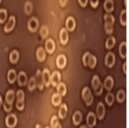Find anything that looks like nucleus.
Listing matches in <instances>:
<instances>
[{"label": "nucleus", "mask_w": 129, "mask_h": 128, "mask_svg": "<svg viewBox=\"0 0 129 128\" xmlns=\"http://www.w3.org/2000/svg\"><path fill=\"white\" fill-rule=\"evenodd\" d=\"M6 123L9 128H13L17 123V117L15 114H9L6 118Z\"/></svg>", "instance_id": "obj_1"}, {"label": "nucleus", "mask_w": 129, "mask_h": 128, "mask_svg": "<svg viewBox=\"0 0 129 128\" xmlns=\"http://www.w3.org/2000/svg\"><path fill=\"white\" fill-rule=\"evenodd\" d=\"M39 26V21L36 17H32L28 22V29L31 32H36Z\"/></svg>", "instance_id": "obj_2"}, {"label": "nucleus", "mask_w": 129, "mask_h": 128, "mask_svg": "<svg viewBox=\"0 0 129 128\" xmlns=\"http://www.w3.org/2000/svg\"><path fill=\"white\" fill-rule=\"evenodd\" d=\"M15 25H16V18H15V16H12L9 17V21L7 22V23L4 27V31L6 32H9L12 31Z\"/></svg>", "instance_id": "obj_3"}, {"label": "nucleus", "mask_w": 129, "mask_h": 128, "mask_svg": "<svg viewBox=\"0 0 129 128\" xmlns=\"http://www.w3.org/2000/svg\"><path fill=\"white\" fill-rule=\"evenodd\" d=\"M61 79V75L60 72L58 71H54L52 75H50V83L53 87H56L57 84L60 83Z\"/></svg>", "instance_id": "obj_4"}, {"label": "nucleus", "mask_w": 129, "mask_h": 128, "mask_svg": "<svg viewBox=\"0 0 129 128\" xmlns=\"http://www.w3.org/2000/svg\"><path fill=\"white\" fill-rule=\"evenodd\" d=\"M115 63V56L112 53H108L105 56V64L108 67H112Z\"/></svg>", "instance_id": "obj_5"}, {"label": "nucleus", "mask_w": 129, "mask_h": 128, "mask_svg": "<svg viewBox=\"0 0 129 128\" xmlns=\"http://www.w3.org/2000/svg\"><path fill=\"white\" fill-rule=\"evenodd\" d=\"M67 65V58L64 55L60 54L56 57V66L60 69H63Z\"/></svg>", "instance_id": "obj_6"}, {"label": "nucleus", "mask_w": 129, "mask_h": 128, "mask_svg": "<svg viewBox=\"0 0 129 128\" xmlns=\"http://www.w3.org/2000/svg\"><path fill=\"white\" fill-rule=\"evenodd\" d=\"M55 42L52 39H49L45 42V48L46 51L49 53H53L55 50Z\"/></svg>", "instance_id": "obj_7"}, {"label": "nucleus", "mask_w": 129, "mask_h": 128, "mask_svg": "<svg viewBox=\"0 0 129 128\" xmlns=\"http://www.w3.org/2000/svg\"><path fill=\"white\" fill-rule=\"evenodd\" d=\"M87 123L89 127H93L96 124V116L93 112H90L87 116Z\"/></svg>", "instance_id": "obj_8"}, {"label": "nucleus", "mask_w": 129, "mask_h": 128, "mask_svg": "<svg viewBox=\"0 0 129 128\" xmlns=\"http://www.w3.org/2000/svg\"><path fill=\"white\" fill-rule=\"evenodd\" d=\"M96 112H97V116H98V119L102 120L104 117V114H105V107L102 103H99L98 104Z\"/></svg>", "instance_id": "obj_9"}, {"label": "nucleus", "mask_w": 129, "mask_h": 128, "mask_svg": "<svg viewBox=\"0 0 129 128\" xmlns=\"http://www.w3.org/2000/svg\"><path fill=\"white\" fill-rule=\"evenodd\" d=\"M76 26V22L74 19V17L72 16H69L67 19L66 21V27H67V30L69 31H73L75 29Z\"/></svg>", "instance_id": "obj_10"}, {"label": "nucleus", "mask_w": 129, "mask_h": 128, "mask_svg": "<svg viewBox=\"0 0 129 128\" xmlns=\"http://www.w3.org/2000/svg\"><path fill=\"white\" fill-rule=\"evenodd\" d=\"M43 80L46 87H49L50 85V73L48 69H44L43 72Z\"/></svg>", "instance_id": "obj_11"}, {"label": "nucleus", "mask_w": 129, "mask_h": 128, "mask_svg": "<svg viewBox=\"0 0 129 128\" xmlns=\"http://www.w3.org/2000/svg\"><path fill=\"white\" fill-rule=\"evenodd\" d=\"M68 32L65 28L61 29L60 32V41L63 45L67 44V42H68Z\"/></svg>", "instance_id": "obj_12"}, {"label": "nucleus", "mask_w": 129, "mask_h": 128, "mask_svg": "<svg viewBox=\"0 0 129 128\" xmlns=\"http://www.w3.org/2000/svg\"><path fill=\"white\" fill-rule=\"evenodd\" d=\"M17 79L19 86H25L27 83V76L26 73L20 72L19 74L17 76Z\"/></svg>", "instance_id": "obj_13"}, {"label": "nucleus", "mask_w": 129, "mask_h": 128, "mask_svg": "<svg viewBox=\"0 0 129 128\" xmlns=\"http://www.w3.org/2000/svg\"><path fill=\"white\" fill-rule=\"evenodd\" d=\"M16 78H17V74H16V72L15 69H9L8 72V74H7V79H8L9 82L10 83H13L16 80Z\"/></svg>", "instance_id": "obj_14"}, {"label": "nucleus", "mask_w": 129, "mask_h": 128, "mask_svg": "<svg viewBox=\"0 0 129 128\" xmlns=\"http://www.w3.org/2000/svg\"><path fill=\"white\" fill-rule=\"evenodd\" d=\"M37 58L40 62H43L46 59V51L43 47H39L37 50Z\"/></svg>", "instance_id": "obj_15"}, {"label": "nucleus", "mask_w": 129, "mask_h": 128, "mask_svg": "<svg viewBox=\"0 0 129 128\" xmlns=\"http://www.w3.org/2000/svg\"><path fill=\"white\" fill-rule=\"evenodd\" d=\"M113 86H114V79L111 76H109L105 79L104 83V87L107 90H111Z\"/></svg>", "instance_id": "obj_16"}, {"label": "nucleus", "mask_w": 129, "mask_h": 128, "mask_svg": "<svg viewBox=\"0 0 129 128\" xmlns=\"http://www.w3.org/2000/svg\"><path fill=\"white\" fill-rule=\"evenodd\" d=\"M51 101L53 106L55 107L60 106V104L61 103V101H62V96H60L59 94H54L52 96Z\"/></svg>", "instance_id": "obj_17"}, {"label": "nucleus", "mask_w": 129, "mask_h": 128, "mask_svg": "<svg viewBox=\"0 0 129 128\" xmlns=\"http://www.w3.org/2000/svg\"><path fill=\"white\" fill-rule=\"evenodd\" d=\"M119 54L122 59H125L127 56V43L126 42H122L119 46Z\"/></svg>", "instance_id": "obj_18"}, {"label": "nucleus", "mask_w": 129, "mask_h": 128, "mask_svg": "<svg viewBox=\"0 0 129 128\" xmlns=\"http://www.w3.org/2000/svg\"><path fill=\"white\" fill-rule=\"evenodd\" d=\"M15 99V92L13 90H9L6 95V102L9 104H13Z\"/></svg>", "instance_id": "obj_19"}, {"label": "nucleus", "mask_w": 129, "mask_h": 128, "mask_svg": "<svg viewBox=\"0 0 129 128\" xmlns=\"http://www.w3.org/2000/svg\"><path fill=\"white\" fill-rule=\"evenodd\" d=\"M57 94H59L60 96H65L67 94V87L63 83H59L56 86Z\"/></svg>", "instance_id": "obj_20"}, {"label": "nucleus", "mask_w": 129, "mask_h": 128, "mask_svg": "<svg viewBox=\"0 0 129 128\" xmlns=\"http://www.w3.org/2000/svg\"><path fill=\"white\" fill-rule=\"evenodd\" d=\"M104 8L108 13H111L114 10V2L113 0H105L104 3Z\"/></svg>", "instance_id": "obj_21"}, {"label": "nucleus", "mask_w": 129, "mask_h": 128, "mask_svg": "<svg viewBox=\"0 0 129 128\" xmlns=\"http://www.w3.org/2000/svg\"><path fill=\"white\" fill-rule=\"evenodd\" d=\"M19 53L17 50H13L9 55V60L12 63H16L19 60Z\"/></svg>", "instance_id": "obj_22"}, {"label": "nucleus", "mask_w": 129, "mask_h": 128, "mask_svg": "<svg viewBox=\"0 0 129 128\" xmlns=\"http://www.w3.org/2000/svg\"><path fill=\"white\" fill-rule=\"evenodd\" d=\"M82 120V114L80 111H76L73 115V123L74 125L77 126L80 123Z\"/></svg>", "instance_id": "obj_23"}, {"label": "nucleus", "mask_w": 129, "mask_h": 128, "mask_svg": "<svg viewBox=\"0 0 129 128\" xmlns=\"http://www.w3.org/2000/svg\"><path fill=\"white\" fill-rule=\"evenodd\" d=\"M104 25H109L113 26L114 23V18L113 16L109 14H105L104 16Z\"/></svg>", "instance_id": "obj_24"}, {"label": "nucleus", "mask_w": 129, "mask_h": 128, "mask_svg": "<svg viewBox=\"0 0 129 128\" xmlns=\"http://www.w3.org/2000/svg\"><path fill=\"white\" fill-rule=\"evenodd\" d=\"M67 107L65 103H63L60 107V109H59V117H60V118L64 119L67 116Z\"/></svg>", "instance_id": "obj_25"}, {"label": "nucleus", "mask_w": 129, "mask_h": 128, "mask_svg": "<svg viewBox=\"0 0 129 128\" xmlns=\"http://www.w3.org/2000/svg\"><path fill=\"white\" fill-rule=\"evenodd\" d=\"M96 64H97V58L93 55L90 54L88 58V60H87V65L89 66L90 68L93 69L95 67Z\"/></svg>", "instance_id": "obj_26"}, {"label": "nucleus", "mask_w": 129, "mask_h": 128, "mask_svg": "<svg viewBox=\"0 0 129 128\" xmlns=\"http://www.w3.org/2000/svg\"><path fill=\"white\" fill-rule=\"evenodd\" d=\"M101 84V81H100V79H99V76L98 75H94L92 78V80H91V85H92V87L93 90H96L99 85Z\"/></svg>", "instance_id": "obj_27"}, {"label": "nucleus", "mask_w": 129, "mask_h": 128, "mask_svg": "<svg viewBox=\"0 0 129 128\" xmlns=\"http://www.w3.org/2000/svg\"><path fill=\"white\" fill-rule=\"evenodd\" d=\"M91 94H91V91L89 89V87H85L83 89V90H82V98H83V100L84 101H86L90 97V96Z\"/></svg>", "instance_id": "obj_28"}, {"label": "nucleus", "mask_w": 129, "mask_h": 128, "mask_svg": "<svg viewBox=\"0 0 129 128\" xmlns=\"http://www.w3.org/2000/svg\"><path fill=\"white\" fill-rule=\"evenodd\" d=\"M116 42V40H115V38L111 36V37H109L106 40V42H105V46H106V48L110 50L111 48L114 47V46Z\"/></svg>", "instance_id": "obj_29"}, {"label": "nucleus", "mask_w": 129, "mask_h": 128, "mask_svg": "<svg viewBox=\"0 0 129 128\" xmlns=\"http://www.w3.org/2000/svg\"><path fill=\"white\" fill-rule=\"evenodd\" d=\"M116 99H117V100H118L119 103L124 102V100H125V92H124V90H119L118 92V94H117Z\"/></svg>", "instance_id": "obj_30"}, {"label": "nucleus", "mask_w": 129, "mask_h": 128, "mask_svg": "<svg viewBox=\"0 0 129 128\" xmlns=\"http://www.w3.org/2000/svg\"><path fill=\"white\" fill-rule=\"evenodd\" d=\"M120 22L121 25L126 26L127 25V11L126 9H124L121 11V15H120Z\"/></svg>", "instance_id": "obj_31"}, {"label": "nucleus", "mask_w": 129, "mask_h": 128, "mask_svg": "<svg viewBox=\"0 0 129 128\" xmlns=\"http://www.w3.org/2000/svg\"><path fill=\"white\" fill-rule=\"evenodd\" d=\"M105 101H106L107 104L108 106H111L114 103V95L111 94V93H108V94L105 97Z\"/></svg>", "instance_id": "obj_32"}, {"label": "nucleus", "mask_w": 129, "mask_h": 128, "mask_svg": "<svg viewBox=\"0 0 129 128\" xmlns=\"http://www.w3.org/2000/svg\"><path fill=\"white\" fill-rule=\"evenodd\" d=\"M7 18V11L4 9H0V22L3 23L6 20Z\"/></svg>", "instance_id": "obj_33"}, {"label": "nucleus", "mask_w": 129, "mask_h": 128, "mask_svg": "<svg viewBox=\"0 0 129 128\" xmlns=\"http://www.w3.org/2000/svg\"><path fill=\"white\" fill-rule=\"evenodd\" d=\"M40 36L43 38H46V36H48V34H49V29H48V28L46 27V26H42L41 29H40Z\"/></svg>", "instance_id": "obj_34"}, {"label": "nucleus", "mask_w": 129, "mask_h": 128, "mask_svg": "<svg viewBox=\"0 0 129 128\" xmlns=\"http://www.w3.org/2000/svg\"><path fill=\"white\" fill-rule=\"evenodd\" d=\"M35 87H36V79H35V77H31L29 81V83H28V89L30 91H33Z\"/></svg>", "instance_id": "obj_35"}, {"label": "nucleus", "mask_w": 129, "mask_h": 128, "mask_svg": "<svg viewBox=\"0 0 129 128\" xmlns=\"http://www.w3.org/2000/svg\"><path fill=\"white\" fill-rule=\"evenodd\" d=\"M33 12V5L30 2H26L25 4V13L27 15H30Z\"/></svg>", "instance_id": "obj_36"}, {"label": "nucleus", "mask_w": 129, "mask_h": 128, "mask_svg": "<svg viewBox=\"0 0 129 128\" xmlns=\"http://www.w3.org/2000/svg\"><path fill=\"white\" fill-rule=\"evenodd\" d=\"M58 124H59V120H58V117L56 116H53L51 118V120H50V126H51V128H55Z\"/></svg>", "instance_id": "obj_37"}, {"label": "nucleus", "mask_w": 129, "mask_h": 128, "mask_svg": "<svg viewBox=\"0 0 129 128\" xmlns=\"http://www.w3.org/2000/svg\"><path fill=\"white\" fill-rule=\"evenodd\" d=\"M16 97H17V101H24V98H25L24 92L22 90H19L16 94Z\"/></svg>", "instance_id": "obj_38"}, {"label": "nucleus", "mask_w": 129, "mask_h": 128, "mask_svg": "<svg viewBox=\"0 0 129 128\" xmlns=\"http://www.w3.org/2000/svg\"><path fill=\"white\" fill-rule=\"evenodd\" d=\"M90 55V53L89 52H87L83 56V59H82V60H83V63H84V66H87V60H88V58H89Z\"/></svg>", "instance_id": "obj_39"}, {"label": "nucleus", "mask_w": 129, "mask_h": 128, "mask_svg": "<svg viewBox=\"0 0 129 128\" xmlns=\"http://www.w3.org/2000/svg\"><path fill=\"white\" fill-rule=\"evenodd\" d=\"M16 106L19 110H22L24 109V101H17Z\"/></svg>", "instance_id": "obj_40"}, {"label": "nucleus", "mask_w": 129, "mask_h": 128, "mask_svg": "<svg viewBox=\"0 0 129 128\" xmlns=\"http://www.w3.org/2000/svg\"><path fill=\"white\" fill-rule=\"evenodd\" d=\"M102 92H103V85L101 83L99 85V87L96 90H94V93H95V94L97 96H100V95H101Z\"/></svg>", "instance_id": "obj_41"}, {"label": "nucleus", "mask_w": 129, "mask_h": 128, "mask_svg": "<svg viewBox=\"0 0 129 128\" xmlns=\"http://www.w3.org/2000/svg\"><path fill=\"white\" fill-rule=\"evenodd\" d=\"M3 107H4V110L6 112H9V111L12 110V108H13V104H9L6 102H5L4 104H3Z\"/></svg>", "instance_id": "obj_42"}, {"label": "nucleus", "mask_w": 129, "mask_h": 128, "mask_svg": "<svg viewBox=\"0 0 129 128\" xmlns=\"http://www.w3.org/2000/svg\"><path fill=\"white\" fill-rule=\"evenodd\" d=\"M105 30L108 34H111L113 32V26H109V25H104Z\"/></svg>", "instance_id": "obj_43"}, {"label": "nucleus", "mask_w": 129, "mask_h": 128, "mask_svg": "<svg viewBox=\"0 0 129 128\" xmlns=\"http://www.w3.org/2000/svg\"><path fill=\"white\" fill-rule=\"evenodd\" d=\"M90 3L93 8H96L99 4V0H90Z\"/></svg>", "instance_id": "obj_44"}, {"label": "nucleus", "mask_w": 129, "mask_h": 128, "mask_svg": "<svg viewBox=\"0 0 129 128\" xmlns=\"http://www.w3.org/2000/svg\"><path fill=\"white\" fill-rule=\"evenodd\" d=\"M93 95L91 94V95L90 96V97L85 101V102H86V105H87V106H90L91 104H92V103H93Z\"/></svg>", "instance_id": "obj_45"}, {"label": "nucleus", "mask_w": 129, "mask_h": 128, "mask_svg": "<svg viewBox=\"0 0 129 128\" xmlns=\"http://www.w3.org/2000/svg\"><path fill=\"white\" fill-rule=\"evenodd\" d=\"M87 1L88 0H78V2L80 3V5L82 6V7H85L87 4Z\"/></svg>", "instance_id": "obj_46"}, {"label": "nucleus", "mask_w": 129, "mask_h": 128, "mask_svg": "<svg viewBox=\"0 0 129 128\" xmlns=\"http://www.w3.org/2000/svg\"><path fill=\"white\" fill-rule=\"evenodd\" d=\"M59 2H60V5L62 7H64L67 3V0H59Z\"/></svg>", "instance_id": "obj_47"}, {"label": "nucleus", "mask_w": 129, "mask_h": 128, "mask_svg": "<svg viewBox=\"0 0 129 128\" xmlns=\"http://www.w3.org/2000/svg\"><path fill=\"white\" fill-rule=\"evenodd\" d=\"M127 63L125 62L124 63V65H123V70H124V73L126 74L127 73Z\"/></svg>", "instance_id": "obj_48"}, {"label": "nucleus", "mask_w": 129, "mask_h": 128, "mask_svg": "<svg viewBox=\"0 0 129 128\" xmlns=\"http://www.w3.org/2000/svg\"><path fill=\"white\" fill-rule=\"evenodd\" d=\"M2 104H3V100H2V97L0 96V107L2 106Z\"/></svg>", "instance_id": "obj_49"}, {"label": "nucleus", "mask_w": 129, "mask_h": 128, "mask_svg": "<svg viewBox=\"0 0 129 128\" xmlns=\"http://www.w3.org/2000/svg\"><path fill=\"white\" fill-rule=\"evenodd\" d=\"M55 128H62V127H61V126H60V124L59 123V124H58V125H57V126H56Z\"/></svg>", "instance_id": "obj_50"}, {"label": "nucleus", "mask_w": 129, "mask_h": 128, "mask_svg": "<svg viewBox=\"0 0 129 128\" xmlns=\"http://www.w3.org/2000/svg\"><path fill=\"white\" fill-rule=\"evenodd\" d=\"M80 128H87V127L86 126H84H84H81Z\"/></svg>", "instance_id": "obj_51"}, {"label": "nucleus", "mask_w": 129, "mask_h": 128, "mask_svg": "<svg viewBox=\"0 0 129 128\" xmlns=\"http://www.w3.org/2000/svg\"><path fill=\"white\" fill-rule=\"evenodd\" d=\"M124 5H127V0H124Z\"/></svg>", "instance_id": "obj_52"}, {"label": "nucleus", "mask_w": 129, "mask_h": 128, "mask_svg": "<svg viewBox=\"0 0 129 128\" xmlns=\"http://www.w3.org/2000/svg\"><path fill=\"white\" fill-rule=\"evenodd\" d=\"M45 128H50V127H48V126H46V127H45Z\"/></svg>", "instance_id": "obj_53"}, {"label": "nucleus", "mask_w": 129, "mask_h": 128, "mask_svg": "<svg viewBox=\"0 0 129 128\" xmlns=\"http://www.w3.org/2000/svg\"><path fill=\"white\" fill-rule=\"evenodd\" d=\"M1 1H2V0H0V3H1Z\"/></svg>", "instance_id": "obj_54"}]
</instances>
